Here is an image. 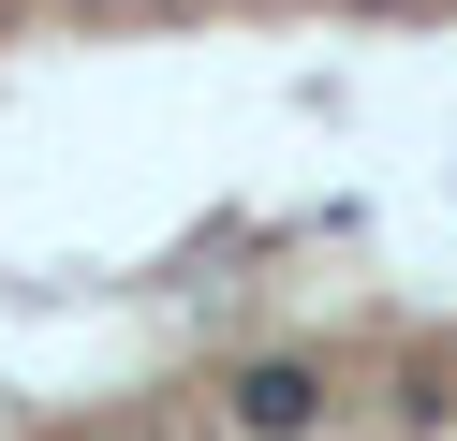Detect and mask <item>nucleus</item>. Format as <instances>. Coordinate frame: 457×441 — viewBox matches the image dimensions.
Segmentation results:
<instances>
[{
    "label": "nucleus",
    "instance_id": "obj_1",
    "mask_svg": "<svg viewBox=\"0 0 457 441\" xmlns=\"http://www.w3.org/2000/svg\"><path fill=\"white\" fill-rule=\"evenodd\" d=\"M325 412H339L325 353H251V368L221 382V427H237V441H325Z\"/></svg>",
    "mask_w": 457,
    "mask_h": 441
}]
</instances>
